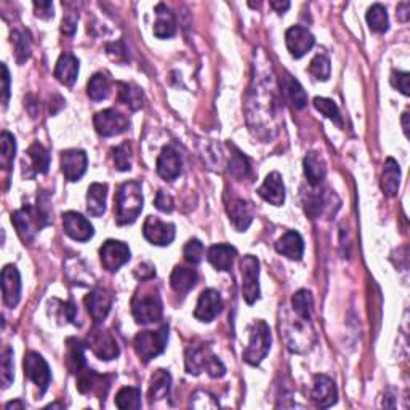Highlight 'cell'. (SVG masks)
Instances as JSON below:
<instances>
[{
  "label": "cell",
  "mask_w": 410,
  "mask_h": 410,
  "mask_svg": "<svg viewBox=\"0 0 410 410\" xmlns=\"http://www.w3.org/2000/svg\"><path fill=\"white\" fill-rule=\"evenodd\" d=\"M157 173L159 177L173 181L181 175V159L180 154L172 146H165L161 156L157 157Z\"/></svg>",
  "instance_id": "cell-24"
},
{
  "label": "cell",
  "mask_w": 410,
  "mask_h": 410,
  "mask_svg": "<svg viewBox=\"0 0 410 410\" xmlns=\"http://www.w3.org/2000/svg\"><path fill=\"white\" fill-rule=\"evenodd\" d=\"M100 260L106 271L116 273L130 260V249L124 242L109 239L100 249Z\"/></svg>",
  "instance_id": "cell-11"
},
{
  "label": "cell",
  "mask_w": 410,
  "mask_h": 410,
  "mask_svg": "<svg viewBox=\"0 0 410 410\" xmlns=\"http://www.w3.org/2000/svg\"><path fill=\"white\" fill-rule=\"evenodd\" d=\"M409 8H410V5L407 2L399 5V7H397V17H399V19H401V21H407L409 19V15H407Z\"/></svg>",
  "instance_id": "cell-58"
},
{
  "label": "cell",
  "mask_w": 410,
  "mask_h": 410,
  "mask_svg": "<svg viewBox=\"0 0 410 410\" xmlns=\"http://www.w3.org/2000/svg\"><path fill=\"white\" fill-rule=\"evenodd\" d=\"M143 210V191L141 183L136 180L125 181L117 189L114 197L116 223L120 226L132 225L136 221Z\"/></svg>",
  "instance_id": "cell-2"
},
{
  "label": "cell",
  "mask_w": 410,
  "mask_h": 410,
  "mask_svg": "<svg viewBox=\"0 0 410 410\" xmlns=\"http://www.w3.org/2000/svg\"><path fill=\"white\" fill-rule=\"evenodd\" d=\"M113 294L108 289H103V287L92 290L85 298V306H87L90 316H92L97 326L108 317L111 308H113Z\"/></svg>",
  "instance_id": "cell-14"
},
{
  "label": "cell",
  "mask_w": 410,
  "mask_h": 410,
  "mask_svg": "<svg viewBox=\"0 0 410 410\" xmlns=\"http://www.w3.org/2000/svg\"><path fill=\"white\" fill-rule=\"evenodd\" d=\"M132 314L138 324L159 322L162 319V300L152 285L140 287L132 300Z\"/></svg>",
  "instance_id": "cell-3"
},
{
  "label": "cell",
  "mask_w": 410,
  "mask_h": 410,
  "mask_svg": "<svg viewBox=\"0 0 410 410\" xmlns=\"http://www.w3.org/2000/svg\"><path fill=\"white\" fill-rule=\"evenodd\" d=\"M95 130L100 136H116L129 130L130 120L124 114H120L116 109H104L95 114L93 117Z\"/></svg>",
  "instance_id": "cell-8"
},
{
  "label": "cell",
  "mask_w": 410,
  "mask_h": 410,
  "mask_svg": "<svg viewBox=\"0 0 410 410\" xmlns=\"http://www.w3.org/2000/svg\"><path fill=\"white\" fill-rule=\"evenodd\" d=\"M0 380H2V388H7L12 385L15 380V372H13V351L12 348H5L2 353V374H0Z\"/></svg>",
  "instance_id": "cell-48"
},
{
  "label": "cell",
  "mask_w": 410,
  "mask_h": 410,
  "mask_svg": "<svg viewBox=\"0 0 410 410\" xmlns=\"http://www.w3.org/2000/svg\"><path fill=\"white\" fill-rule=\"evenodd\" d=\"M367 23H369V28L374 31V33L383 34L386 33L388 28H390V19H388L386 8L383 7L381 3H375L367 10Z\"/></svg>",
  "instance_id": "cell-38"
},
{
  "label": "cell",
  "mask_w": 410,
  "mask_h": 410,
  "mask_svg": "<svg viewBox=\"0 0 410 410\" xmlns=\"http://www.w3.org/2000/svg\"><path fill=\"white\" fill-rule=\"evenodd\" d=\"M68 369L71 374L79 375L85 369V345L77 338L68 340Z\"/></svg>",
  "instance_id": "cell-34"
},
{
  "label": "cell",
  "mask_w": 410,
  "mask_h": 410,
  "mask_svg": "<svg viewBox=\"0 0 410 410\" xmlns=\"http://www.w3.org/2000/svg\"><path fill=\"white\" fill-rule=\"evenodd\" d=\"M156 15L157 21L154 24V36L159 37V39H170L177 33V23H175L173 13L170 12L167 5L159 3L156 7Z\"/></svg>",
  "instance_id": "cell-30"
},
{
  "label": "cell",
  "mask_w": 410,
  "mask_h": 410,
  "mask_svg": "<svg viewBox=\"0 0 410 410\" xmlns=\"http://www.w3.org/2000/svg\"><path fill=\"white\" fill-rule=\"evenodd\" d=\"M314 36L303 26H292L285 33V44L294 58L305 56L314 47Z\"/></svg>",
  "instance_id": "cell-19"
},
{
  "label": "cell",
  "mask_w": 410,
  "mask_h": 410,
  "mask_svg": "<svg viewBox=\"0 0 410 410\" xmlns=\"http://www.w3.org/2000/svg\"><path fill=\"white\" fill-rule=\"evenodd\" d=\"M303 170H305L308 183H310L311 186L321 184L327 173L326 164H324L322 157L316 152H310L305 157V161H303Z\"/></svg>",
  "instance_id": "cell-33"
},
{
  "label": "cell",
  "mask_w": 410,
  "mask_h": 410,
  "mask_svg": "<svg viewBox=\"0 0 410 410\" xmlns=\"http://www.w3.org/2000/svg\"><path fill=\"white\" fill-rule=\"evenodd\" d=\"M237 257V250L228 244H216L207 252V260L218 271H231L234 258Z\"/></svg>",
  "instance_id": "cell-26"
},
{
  "label": "cell",
  "mask_w": 410,
  "mask_h": 410,
  "mask_svg": "<svg viewBox=\"0 0 410 410\" xmlns=\"http://www.w3.org/2000/svg\"><path fill=\"white\" fill-rule=\"evenodd\" d=\"M111 377L106 375H100L97 372L88 370L87 367L79 374V380H77V390L82 394H90V393H97L98 397L104 399L106 393H108L109 386H111Z\"/></svg>",
  "instance_id": "cell-21"
},
{
  "label": "cell",
  "mask_w": 410,
  "mask_h": 410,
  "mask_svg": "<svg viewBox=\"0 0 410 410\" xmlns=\"http://www.w3.org/2000/svg\"><path fill=\"white\" fill-rule=\"evenodd\" d=\"M106 197H108V184L93 183L87 191V212L92 216H101L106 212Z\"/></svg>",
  "instance_id": "cell-32"
},
{
  "label": "cell",
  "mask_w": 410,
  "mask_h": 410,
  "mask_svg": "<svg viewBox=\"0 0 410 410\" xmlns=\"http://www.w3.org/2000/svg\"><path fill=\"white\" fill-rule=\"evenodd\" d=\"M401 184V168L393 157H388L381 173V189L386 197H396Z\"/></svg>",
  "instance_id": "cell-29"
},
{
  "label": "cell",
  "mask_w": 410,
  "mask_h": 410,
  "mask_svg": "<svg viewBox=\"0 0 410 410\" xmlns=\"http://www.w3.org/2000/svg\"><path fill=\"white\" fill-rule=\"evenodd\" d=\"M258 194L263 200L269 202L271 205L281 207L282 204H284V200H285V186H284V181H282L281 175L278 172L269 173L268 177H266L265 183L260 186Z\"/></svg>",
  "instance_id": "cell-23"
},
{
  "label": "cell",
  "mask_w": 410,
  "mask_h": 410,
  "mask_svg": "<svg viewBox=\"0 0 410 410\" xmlns=\"http://www.w3.org/2000/svg\"><path fill=\"white\" fill-rule=\"evenodd\" d=\"M2 84H3V106L7 108L10 100V72L7 65H2Z\"/></svg>",
  "instance_id": "cell-56"
},
{
  "label": "cell",
  "mask_w": 410,
  "mask_h": 410,
  "mask_svg": "<svg viewBox=\"0 0 410 410\" xmlns=\"http://www.w3.org/2000/svg\"><path fill=\"white\" fill-rule=\"evenodd\" d=\"M114 165L119 172H129L132 168V149L129 143L117 146L113 149Z\"/></svg>",
  "instance_id": "cell-47"
},
{
  "label": "cell",
  "mask_w": 410,
  "mask_h": 410,
  "mask_svg": "<svg viewBox=\"0 0 410 410\" xmlns=\"http://www.w3.org/2000/svg\"><path fill=\"white\" fill-rule=\"evenodd\" d=\"M36 15L39 18L49 19L53 18V3L52 2H34Z\"/></svg>",
  "instance_id": "cell-55"
},
{
  "label": "cell",
  "mask_w": 410,
  "mask_h": 410,
  "mask_svg": "<svg viewBox=\"0 0 410 410\" xmlns=\"http://www.w3.org/2000/svg\"><path fill=\"white\" fill-rule=\"evenodd\" d=\"M2 295L8 308H15L21 298V278L15 265H7L2 269Z\"/></svg>",
  "instance_id": "cell-20"
},
{
  "label": "cell",
  "mask_w": 410,
  "mask_h": 410,
  "mask_svg": "<svg viewBox=\"0 0 410 410\" xmlns=\"http://www.w3.org/2000/svg\"><path fill=\"white\" fill-rule=\"evenodd\" d=\"M170 388H172V375L164 369L156 370L151 377V383H149V401L154 404L168 397Z\"/></svg>",
  "instance_id": "cell-31"
},
{
  "label": "cell",
  "mask_w": 410,
  "mask_h": 410,
  "mask_svg": "<svg viewBox=\"0 0 410 410\" xmlns=\"http://www.w3.org/2000/svg\"><path fill=\"white\" fill-rule=\"evenodd\" d=\"M154 204H156L159 210L165 212V214H170V212H173V209H175L173 197L167 193H164V191H159L157 196H156V202H154Z\"/></svg>",
  "instance_id": "cell-52"
},
{
  "label": "cell",
  "mask_w": 410,
  "mask_h": 410,
  "mask_svg": "<svg viewBox=\"0 0 410 410\" xmlns=\"http://www.w3.org/2000/svg\"><path fill=\"white\" fill-rule=\"evenodd\" d=\"M242 268V295L247 305H253L260 298V262L253 255H246L241 260Z\"/></svg>",
  "instance_id": "cell-9"
},
{
  "label": "cell",
  "mask_w": 410,
  "mask_h": 410,
  "mask_svg": "<svg viewBox=\"0 0 410 410\" xmlns=\"http://www.w3.org/2000/svg\"><path fill=\"white\" fill-rule=\"evenodd\" d=\"M77 19H79V15L77 13H66L65 17H63L61 33L66 34V36H72L74 33H76V29H77Z\"/></svg>",
  "instance_id": "cell-53"
},
{
  "label": "cell",
  "mask_w": 410,
  "mask_h": 410,
  "mask_svg": "<svg viewBox=\"0 0 410 410\" xmlns=\"http://www.w3.org/2000/svg\"><path fill=\"white\" fill-rule=\"evenodd\" d=\"M117 92H119V100L122 103L129 106L132 111H138L143 106V92L135 85L132 84H125V82H119L117 84Z\"/></svg>",
  "instance_id": "cell-39"
},
{
  "label": "cell",
  "mask_w": 410,
  "mask_h": 410,
  "mask_svg": "<svg viewBox=\"0 0 410 410\" xmlns=\"http://www.w3.org/2000/svg\"><path fill=\"white\" fill-rule=\"evenodd\" d=\"M230 148L234 151L231 161H230V172L239 180H246L250 175V172H252L249 157L244 156V152L239 151V149L234 145H230Z\"/></svg>",
  "instance_id": "cell-43"
},
{
  "label": "cell",
  "mask_w": 410,
  "mask_h": 410,
  "mask_svg": "<svg viewBox=\"0 0 410 410\" xmlns=\"http://www.w3.org/2000/svg\"><path fill=\"white\" fill-rule=\"evenodd\" d=\"M409 72H396L394 71L391 74V85L394 88H397L399 92H401L402 95H406V97H409Z\"/></svg>",
  "instance_id": "cell-50"
},
{
  "label": "cell",
  "mask_w": 410,
  "mask_h": 410,
  "mask_svg": "<svg viewBox=\"0 0 410 410\" xmlns=\"http://www.w3.org/2000/svg\"><path fill=\"white\" fill-rule=\"evenodd\" d=\"M135 276L140 281L145 282V281L152 279L154 276H156V271H154V266H151L149 263H141L135 268Z\"/></svg>",
  "instance_id": "cell-54"
},
{
  "label": "cell",
  "mask_w": 410,
  "mask_h": 410,
  "mask_svg": "<svg viewBox=\"0 0 410 410\" xmlns=\"http://www.w3.org/2000/svg\"><path fill=\"white\" fill-rule=\"evenodd\" d=\"M282 87L285 90L287 98L292 104H294L295 109H303L308 104V95L305 90H303L301 84L297 81L295 77H292L290 74H287L284 77V82H282Z\"/></svg>",
  "instance_id": "cell-35"
},
{
  "label": "cell",
  "mask_w": 410,
  "mask_h": 410,
  "mask_svg": "<svg viewBox=\"0 0 410 410\" xmlns=\"http://www.w3.org/2000/svg\"><path fill=\"white\" fill-rule=\"evenodd\" d=\"M88 167V157L82 149H68L61 152V172L68 181H79Z\"/></svg>",
  "instance_id": "cell-15"
},
{
  "label": "cell",
  "mask_w": 410,
  "mask_h": 410,
  "mask_svg": "<svg viewBox=\"0 0 410 410\" xmlns=\"http://www.w3.org/2000/svg\"><path fill=\"white\" fill-rule=\"evenodd\" d=\"M228 215H230L231 225L236 228V231L244 232L249 230V226L253 221V205L244 199H234L228 205Z\"/></svg>",
  "instance_id": "cell-22"
},
{
  "label": "cell",
  "mask_w": 410,
  "mask_h": 410,
  "mask_svg": "<svg viewBox=\"0 0 410 410\" xmlns=\"http://www.w3.org/2000/svg\"><path fill=\"white\" fill-rule=\"evenodd\" d=\"M2 149H0V165L5 172H10L13 167L15 161V152H17V141H15V136L8 132H2Z\"/></svg>",
  "instance_id": "cell-42"
},
{
  "label": "cell",
  "mask_w": 410,
  "mask_h": 410,
  "mask_svg": "<svg viewBox=\"0 0 410 410\" xmlns=\"http://www.w3.org/2000/svg\"><path fill=\"white\" fill-rule=\"evenodd\" d=\"M223 310L221 295L214 289H205L197 300L194 317L200 322H212Z\"/></svg>",
  "instance_id": "cell-16"
},
{
  "label": "cell",
  "mask_w": 410,
  "mask_h": 410,
  "mask_svg": "<svg viewBox=\"0 0 410 410\" xmlns=\"http://www.w3.org/2000/svg\"><path fill=\"white\" fill-rule=\"evenodd\" d=\"M276 250L278 253L290 260H301L303 252H305V242L303 237L297 231H287L278 242H276Z\"/></svg>",
  "instance_id": "cell-27"
},
{
  "label": "cell",
  "mask_w": 410,
  "mask_h": 410,
  "mask_svg": "<svg viewBox=\"0 0 410 410\" xmlns=\"http://www.w3.org/2000/svg\"><path fill=\"white\" fill-rule=\"evenodd\" d=\"M168 340V327L162 326L159 330H146V332H140L133 340V348L140 361L151 362L154 358H157L159 354H162L167 346Z\"/></svg>",
  "instance_id": "cell-6"
},
{
  "label": "cell",
  "mask_w": 410,
  "mask_h": 410,
  "mask_svg": "<svg viewBox=\"0 0 410 410\" xmlns=\"http://www.w3.org/2000/svg\"><path fill=\"white\" fill-rule=\"evenodd\" d=\"M88 348L103 361H113L120 354L114 335L109 330L95 327L88 335Z\"/></svg>",
  "instance_id": "cell-12"
},
{
  "label": "cell",
  "mask_w": 410,
  "mask_h": 410,
  "mask_svg": "<svg viewBox=\"0 0 410 410\" xmlns=\"http://www.w3.org/2000/svg\"><path fill=\"white\" fill-rule=\"evenodd\" d=\"M77 74H79L77 58L74 56L72 53H63L55 68L56 81L63 85H66V87H72L74 82L77 81Z\"/></svg>",
  "instance_id": "cell-25"
},
{
  "label": "cell",
  "mask_w": 410,
  "mask_h": 410,
  "mask_svg": "<svg viewBox=\"0 0 410 410\" xmlns=\"http://www.w3.org/2000/svg\"><path fill=\"white\" fill-rule=\"evenodd\" d=\"M58 301V313H60V317L65 319L66 321H71L76 324V314H77V308L74 305L72 301Z\"/></svg>",
  "instance_id": "cell-51"
},
{
  "label": "cell",
  "mask_w": 410,
  "mask_h": 410,
  "mask_svg": "<svg viewBox=\"0 0 410 410\" xmlns=\"http://www.w3.org/2000/svg\"><path fill=\"white\" fill-rule=\"evenodd\" d=\"M116 406L120 410H138L141 407V391L133 386L122 388L116 396Z\"/></svg>",
  "instance_id": "cell-40"
},
{
  "label": "cell",
  "mask_w": 410,
  "mask_h": 410,
  "mask_svg": "<svg viewBox=\"0 0 410 410\" xmlns=\"http://www.w3.org/2000/svg\"><path fill=\"white\" fill-rule=\"evenodd\" d=\"M109 92H111V79L108 77V74L98 72L88 81L87 95L90 97V100L93 101L106 100L109 97Z\"/></svg>",
  "instance_id": "cell-36"
},
{
  "label": "cell",
  "mask_w": 410,
  "mask_h": 410,
  "mask_svg": "<svg viewBox=\"0 0 410 410\" xmlns=\"http://www.w3.org/2000/svg\"><path fill=\"white\" fill-rule=\"evenodd\" d=\"M143 236L152 246L165 247L170 246L175 239V226L172 223H164L156 216H148L143 225Z\"/></svg>",
  "instance_id": "cell-13"
},
{
  "label": "cell",
  "mask_w": 410,
  "mask_h": 410,
  "mask_svg": "<svg viewBox=\"0 0 410 410\" xmlns=\"http://www.w3.org/2000/svg\"><path fill=\"white\" fill-rule=\"evenodd\" d=\"M281 330L284 335V340L287 343V348L294 353H305L311 348L314 342V332L310 327V321L301 319L295 322H284V326L281 324Z\"/></svg>",
  "instance_id": "cell-7"
},
{
  "label": "cell",
  "mask_w": 410,
  "mask_h": 410,
  "mask_svg": "<svg viewBox=\"0 0 410 410\" xmlns=\"http://www.w3.org/2000/svg\"><path fill=\"white\" fill-rule=\"evenodd\" d=\"M271 7H273L278 13H285L287 10L290 8V2H278V0H273V2H271Z\"/></svg>",
  "instance_id": "cell-57"
},
{
  "label": "cell",
  "mask_w": 410,
  "mask_h": 410,
  "mask_svg": "<svg viewBox=\"0 0 410 410\" xmlns=\"http://www.w3.org/2000/svg\"><path fill=\"white\" fill-rule=\"evenodd\" d=\"M186 372L189 375H199L207 372L212 378H221L226 374V367L212 353L210 346H189L186 349Z\"/></svg>",
  "instance_id": "cell-4"
},
{
  "label": "cell",
  "mask_w": 410,
  "mask_h": 410,
  "mask_svg": "<svg viewBox=\"0 0 410 410\" xmlns=\"http://www.w3.org/2000/svg\"><path fill=\"white\" fill-rule=\"evenodd\" d=\"M197 279H199V276H197L196 269L186 268V266H177L172 276H170V285H172V289L177 294L184 295L197 284Z\"/></svg>",
  "instance_id": "cell-28"
},
{
  "label": "cell",
  "mask_w": 410,
  "mask_h": 410,
  "mask_svg": "<svg viewBox=\"0 0 410 410\" xmlns=\"http://www.w3.org/2000/svg\"><path fill=\"white\" fill-rule=\"evenodd\" d=\"M313 103H314V108H316L319 113H322L324 116L329 117L333 124H337L338 127H343V117H342V114H340L338 106L335 104L332 100L316 97Z\"/></svg>",
  "instance_id": "cell-44"
},
{
  "label": "cell",
  "mask_w": 410,
  "mask_h": 410,
  "mask_svg": "<svg viewBox=\"0 0 410 410\" xmlns=\"http://www.w3.org/2000/svg\"><path fill=\"white\" fill-rule=\"evenodd\" d=\"M407 117H409V114H407V113H404V116H402V124H404V132H406V135H409V124H407Z\"/></svg>",
  "instance_id": "cell-60"
},
{
  "label": "cell",
  "mask_w": 410,
  "mask_h": 410,
  "mask_svg": "<svg viewBox=\"0 0 410 410\" xmlns=\"http://www.w3.org/2000/svg\"><path fill=\"white\" fill-rule=\"evenodd\" d=\"M5 407H7L8 410H10V409H23V407H24V404L21 402V401H15V402H8Z\"/></svg>",
  "instance_id": "cell-59"
},
{
  "label": "cell",
  "mask_w": 410,
  "mask_h": 410,
  "mask_svg": "<svg viewBox=\"0 0 410 410\" xmlns=\"http://www.w3.org/2000/svg\"><path fill=\"white\" fill-rule=\"evenodd\" d=\"M63 226H65V232L68 236L79 242L90 241L95 234L92 223L77 212H66L63 215Z\"/></svg>",
  "instance_id": "cell-18"
},
{
  "label": "cell",
  "mask_w": 410,
  "mask_h": 410,
  "mask_svg": "<svg viewBox=\"0 0 410 410\" xmlns=\"http://www.w3.org/2000/svg\"><path fill=\"white\" fill-rule=\"evenodd\" d=\"M12 42L15 47V55H17V61L19 65L26 63V60L31 56V40L29 36L26 33H21V31H13L12 34Z\"/></svg>",
  "instance_id": "cell-45"
},
{
  "label": "cell",
  "mask_w": 410,
  "mask_h": 410,
  "mask_svg": "<svg viewBox=\"0 0 410 410\" xmlns=\"http://www.w3.org/2000/svg\"><path fill=\"white\" fill-rule=\"evenodd\" d=\"M271 348V329L262 319L255 321L249 329V345L242 358L250 365H260Z\"/></svg>",
  "instance_id": "cell-5"
},
{
  "label": "cell",
  "mask_w": 410,
  "mask_h": 410,
  "mask_svg": "<svg viewBox=\"0 0 410 410\" xmlns=\"http://www.w3.org/2000/svg\"><path fill=\"white\" fill-rule=\"evenodd\" d=\"M28 157L33 162V168L36 173H47L50 167V154L44 145H40L39 141H36L33 146L28 149Z\"/></svg>",
  "instance_id": "cell-41"
},
{
  "label": "cell",
  "mask_w": 410,
  "mask_h": 410,
  "mask_svg": "<svg viewBox=\"0 0 410 410\" xmlns=\"http://www.w3.org/2000/svg\"><path fill=\"white\" fill-rule=\"evenodd\" d=\"M183 255L188 263L199 265L202 262V258H204V246H202V242L197 241V239H191L183 249Z\"/></svg>",
  "instance_id": "cell-49"
},
{
  "label": "cell",
  "mask_w": 410,
  "mask_h": 410,
  "mask_svg": "<svg viewBox=\"0 0 410 410\" xmlns=\"http://www.w3.org/2000/svg\"><path fill=\"white\" fill-rule=\"evenodd\" d=\"M311 397L317 407L321 409L332 407L338 399L337 385H335V381L327 375H316L313 381Z\"/></svg>",
  "instance_id": "cell-17"
},
{
  "label": "cell",
  "mask_w": 410,
  "mask_h": 410,
  "mask_svg": "<svg viewBox=\"0 0 410 410\" xmlns=\"http://www.w3.org/2000/svg\"><path fill=\"white\" fill-rule=\"evenodd\" d=\"M292 308H294V311L298 317L311 321L313 308H314V298L311 292L306 289L298 290L297 294L292 297Z\"/></svg>",
  "instance_id": "cell-37"
},
{
  "label": "cell",
  "mask_w": 410,
  "mask_h": 410,
  "mask_svg": "<svg viewBox=\"0 0 410 410\" xmlns=\"http://www.w3.org/2000/svg\"><path fill=\"white\" fill-rule=\"evenodd\" d=\"M23 365H24V375L28 377L37 388H39L40 394H44L47 390H49L50 381H52L50 367L39 353H33V351H31V353L26 354Z\"/></svg>",
  "instance_id": "cell-10"
},
{
  "label": "cell",
  "mask_w": 410,
  "mask_h": 410,
  "mask_svg": "<svg viewBox=\"0 0 410 410\" xmlns=\"http://www.w3.org/2000/svg\"><path fill=\"white\" fill-rule=\"evenodd\" d=\"M53 221L50 200L47 194L37 196L36 205H24L12 214V225L17 228L18 236L24 244L34 241L36 234Z\"/></svg>",
  "instance_id": "cell-1"
},
{
  "label": "cell",
  "mask_w": 410,
  "mask_h": 410,
  "mask_svg": "<svg viewBox=\"0 0 410 410\" xmlns=\"http://www.w3.org/2000/svg\"><path fill=\"white\" fill-rule=\"evenodd\" d=\"M310 72L313 74L314 79L326 82L327 79L330 77V60H329V56L324 55V53H319V55L314 56L311 65H310Z\"/></svg>",
  "instance_id": "cell-46"
}]
</instances>
